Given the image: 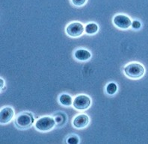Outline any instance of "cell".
<instances>
[{"mask_svg": "<svg viewBox=\"0 0 148 144\" xmlns=\"http://www.w3.org/2000/svg\"><path fill=\"white\" fill-rule=\"evenodd\" d=\"M14 117V111L11 107H5L0 111V123L5 125L10 123Z\"/></svg>", "mask_w": 148, "mask_h": 144, "instance_id": "cell-7", "label": "cell"}, {"mask_svg": "<svg viewBox=\"0 0 148 144\" xmlns=\"http://www.w3.org/2000/svg\"><path fill=\"white\" fill-rule=\"evenodd\" d=\"M34 117L30 112H23L20 113L14 119V124L19 129H27L34 123Z\"/></svg>", "mask_w": 148, "mask_h": 144, "instance_id": "cell-1", "label": "cell"}, {"mask_svg": "<svg viewBox=\"0 0 148 144\" xmlns=\"http://www.w3.org/2000/svg\"><path fill=\"white\" fill-rule=\"evenodd\" d=\"M141 23L138 20H135L132 23V25H131V27L134 29H139L141 28Z\"/></svg>", "mask_w": 148, "mask_h": 144, "instance_id": "cell-15", "label": "cell"}, {"mask_svg": "<svg viewBox=\"0 0 148 144\" xmlns=\"http://www.w3.org/2000/svg\"><path fill=\"white\" fill-rule=\"evenodd\" d=\"M74 57L79 61H86L91 58V54L89 51L86 49H79L74 52Z\"/></svg>", "mask_w": 148, "mask_h": 144, "instance_id": "cell-9", "label": "cell"}, {"mask_svg": "<svg viewBox=\"0 0 148 144\" xmlns=\"http://www.w3.org/2000/svg\"><path fill=\"white\" fill-rule=\"evenodd\" d=\"M56 121L53 117H43L36 121L34 124L35 128L40 132H49L56 126Z\"/></svg>", "mask_w": 148, "mask_h": 144, "instance_id": "cell-3", "label": "cell"}, {"mask_svg": "<svg viewBox=\"0 0 148 144\" xmlns=\"http://www.w3.org/2000/svg\"><path fill=\"white\" fill-rule=\"evenodd\" d=\"M89 122H90V119H89L88 116L82 113L74 118L73 120V126L76 128L81 129V128H85L88 125Z\"/></svg>", "mask_w": 148, "mask_h": 144, "instance_id": "cell-8", "label": "cell"}, {"mask_svg": "<svg viewBox=\"0 0 148 144\" xmlns=\"http://www.w3.org/2000/svg\"><path fill=\"white\" fill-rule=\"evenodd\" d=\"M71 2L73 5L76 7H82L86 4L87 0H71Z\"/></svg>", "mask_w": 148, "mask_h": 144, "instance_id": "cell-14", "label": "cell"}, {"mask_svg": "<svg viewBox=\"0 0 148 144\" xmlns=\"http://www.w3.org/2000/svg\"><path fill=\"white\" fill-rule=\"evenodd\" d=\"M98 30H99V27H98L97 24L95 23H90L87 24L85 28V33L89 35L95 34L97 32Z\"/></svg>", "mask_w": 148, "mask_h": 144, "instance_id": "cell-11", "label": "cell"}, {"mask_svg": "<svg viewBox=\"0 0 148 144\" xmlns=\"http://www.w3.org/2000/svg\"><path fill=\"white\" fill-rule=\"evenodd\" d=\"M90 104H91L90 99L88 96L84 94L77 96L73 102V106L78 111L87 110L90 108Z\"/></svg>", "mask_w": 148, "mask_h": 144, "instance_id": "cell-4", "label": "cell"}, {"mask_svg": "<svg viewBox=\"0 0 148 144\" xmlns=\"http://www.w3.org/2000/svg\"><path fill=\"white\" fill-rule=\"evenodd\" d=\"M66 142L69 144H78L79 143V139L76 135L72 134L67 137Z\"/></svg>", "mask_w": 148, "mask_h": 144, "instance_id": "cell-13", "label": "cell"}, {"mask_svg": "<svg viewBox=\"0 0 148 144\" xmlns=\"http://www.w3.org/2000/svg\"><path fill=\"white\" fill-rule=\"evenodd\" d=\"M145 67L138 63H131L124 68V73L127 77L132 79H138L145 74Z\"/></svg>", "mask_w": 148, "mask_h": 144, "instance_id": "cell-2", "label": "cell"}, {"mask_svg": "<svg viewBox=\"0 0 148 144\" xmlns=\"http://www.w3.org/2000/svg\"><path fill=\"white\" fill-rule=\"evenodd\" d=\"M58 100L60 104L65 107H71V105H73V102L71 96L66 93H63L60 96Z\"/></svg>", "mask_w": 148, "mask_h": 144, "instance_id": "cell-10", "label": "cell"}, {"mask_svg": "<svg viewBox=\"0 0 148 144\" xmlns=\"http://www.w3.org/2000/svg\"><path fill=\"white\" fill-rule=\"evenodd\" d=\"M132 23L131 19L124 14H117L113 18V23L116 27L121 29H128L131 27Z\"/></svg>", "mask_w": 148, "mask_h": 144, "instance_id": "cell-6", "label": "cell"}, {"mask_svg": "<svg viewBox=\"0 0 148 144\" xmlns=\"http://www.w3.org/2000/svg\"><path fill=\"white\" fill-rule=\"evenodd\" d=\"M117 90V86L115 83L111 82L106 86V93L108 95H114Z\"/></svg>", "mask_w": 148, "mask_h": 144, "instance_id": "cell-12", "label": "cell"}, {"mask_svg": "<svg viewBox=\"0 0 148 144\" xmlns=\"http://www.w3.org/2000/svg\"><path fill=\"white\" fill-rule=\"evenodd\" d=\"M85 31L84 25L79 22H74L66 27V33L71 38H79Z\"/></svg>", "mask_w": 148, "mask_h": 144, "instance_id": "cell-5", "label": "cell"}, {"mask_svg": "<svg viewBox=\"0 0 148 144\" xmlns=\"http://www.w3.org/2000/svg\"><path fill=\"white\" fill-rule=\"evenodd\" d=\"M0 81H1V90H2V88H3V86H4V84H5V82H4V80L2 79V78H1V79H0Z\"/></svg>", "mask_w": 148, "mask_h": 144, "instance_id": "cell-16", "label": "cell"}]
</instances>
